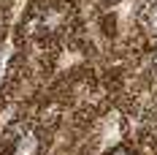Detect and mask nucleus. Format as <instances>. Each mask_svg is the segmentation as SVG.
Masks as SVG:
<instances>
[{
  "instance_id": "obj_3",
  "label": "nucleus",
  "mask_w": 157,
  "mask_h": 155,
  "mask_svg": "<svg viewBox=\"0 0 157 155\" xmlns=\"http://www.w3.org/2000/svg\"><path fill=\"white\" fill-rule=\"evenodd\" d=\"M106 155H141V153H136V150L127 147V144H117V147H111Z\"/></svg>"
},
{
  "instance_id": "obj_2",
  "label": "nucleus",
  "mask_w": 157,
  "mask_h": 155,
  "mask_svg": "<svg viewBox=\"0 0 157 155\" xmlns=\"http://www.w3.org/2000/svg\"><path fill=\"white\" fill-rule=\"evenodd\" d=\"M141 27H146V33L157 35V3H152V6L141 14Z\"/></svg>"
},
{
  "instance_id": "obj_4",
  "label": "nucleus",
  "mask_w": 157,
  "mask_h": 155,
  "mask_svg": "<svg viewBox=\"0 0 157 155\" xmlns=\"http://www.w3.org/2000/svg\"><path fill=\"white\" fill-rule=\"evenodd\" d=\"M98 3H106V6H114V3H119V0H98Z\"/></svg>"
},
{
  "instance_id": "obj_1",
  "label": "nucleus",
  "mask_w": 157,
  "mask_h": 155,
  "mask_svg": "<svg viewBox=\"0 0 157 155\" xmlns=\"http://www.w3.org/2000/svg\"><path fill=\"white\" fill-rule=\"evenodd\" d=\"M22 117H25V106H22V104H16V101H6V104L0 106V131L14 128Z\"/></svg>"
},
{
  "instance_id": "obj_5",
  "label": "nucleus",
  "mask_w": 157,
  "mask_h": 155,
  "mask_svg": "<svg viewBox=\"0 0 157 155\" xmlns=\"http://www.w3.org/2000/svg\"><path fill=\"white\" fill-rule=\"evenodd\" d=\"M3 3H6V0H0V8H3Z\"/></svg>"
}]
</instances>
